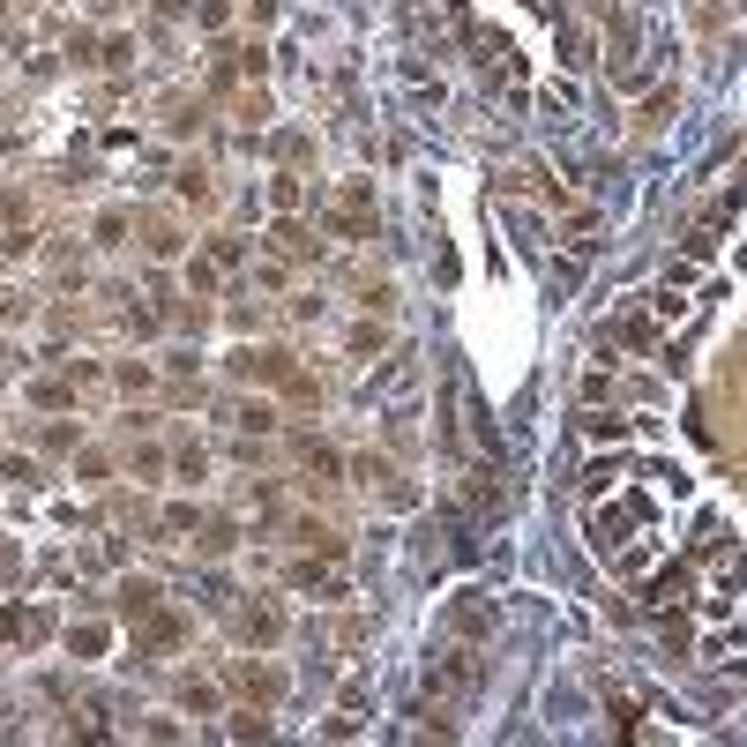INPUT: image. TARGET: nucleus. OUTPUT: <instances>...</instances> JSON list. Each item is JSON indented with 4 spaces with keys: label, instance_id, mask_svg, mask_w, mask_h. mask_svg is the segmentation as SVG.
Returning <instances> with one entry per match:
<instances>
[{
    "label": "nucleus",
    "instance_id": "1",
    "mask_svg": "<svg viewBox=\"0 0 747 747\" xmlns=\"http://www.w3.org/2000/svg\"><path fill=\"white\" fill-rule=\"evenodd\" d=\"M583 426H591L598 441H628V419H606V411H591V419H583Z\"/></svg>",
    "mask_w": 747,
    "mask_h": 747
}]
</instances>
